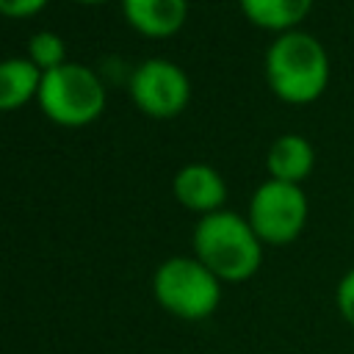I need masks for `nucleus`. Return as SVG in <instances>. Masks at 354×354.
<instances>
[{"label":"nucleus","mask_w":354,"mask_h":354,"mask_svg":"<svg viewBox=\"0 0 354 354\" xmlns=\"http://www.w3.org/2000/svg\"><path fill=\"white\" fill-rule=\"evenodd\" d=\"M194 257L221 282H246L263 263V241L252 230L249 218L221 207L196 221Z\"/></svg>","instance_id":"1"},{"label":"nucleus","mask_w":354,"mask_h":354,"mask_svg":"<svg viewBox=\"0 0 354 354\" xmlns=\"http://www.w3.org/2000/svg\"><path fill=\"white\" fill-rule=\"evenodd\" d=\"M266 80L279 100L307 105L318 100L329 83V55L324 44L304 30L279 33L266 50Z\"/></svg>","instance_id":"2"},{"label":"nucleus","mask_w":354,"mask_h":354,"mask_svg":"<svg viewBox=\"0 0 354 354\" xmlns=\"http://www.w3.org/2000/svg\"><path fill=\"white\" fill-rule=\"evenodd\" d=\"M221 279L202 266L194 254H177L163 260L152 277L155 301L183 321H202L218 310L221 301Z\"/></svg>","instance_id":"3"},{"label":"nucleus","mask_w":354,"mask_h":354,"mask_svg":"<svg viewBox=\"0 0 354 354\" xmlns=\"http://www.w3.org/2000/svg\"><path fill=\"white\" fill-rule=\"evenodd\" d=\"M39 108L58 124H88L105 108V86L94 69L77 61H66L41 75Z\"/></svg>","instance_id":"4"},{"label":"nucleus","mask_w":354,"mask_h":354,"mask_svg":"<svg viewBox=\"0 0 354 354\" xmlns=\"http://www.w3.org/2000/svg\"><path fill=\"white\" fill-rule=\"evenodd\" d=\"M307 213L310 207H307V196L301 185L279 183L268 177L266 183L254 188L246 218L263 243L285 246L301 235L307 224Z\"/></svg>","instance_id":"5"},{"label":"nucleus","mask_w":354,"mask_h":354,"mask_svg":"<svg viewBox=\"0 0 354 354\" xmlns=\"http://www.w3.org/2000/svg\"><path fill=\"white\" fill-rule=\"evenodd\" d=\"M133 102L155 119L177 116L191 100V83L183 66L169 58H144L130 75Z\"/></svg>","instance_id":"6"},{"label":"nucleus","mask_w":354,"mask_h":354,"mask_svg":"<svg viewBox=\"0 0 354 354\" xmlns=\"http://www.w3.org/2000/svg\"><path fill=\"white\" fill-rule=\"evenodd\" d=\"M171 191L183 207L202 213V216L221 210L227 199L224 177L207 163H185L171 180Z\"/></svg>","instance_id":"7"},{"label":"nucleus","mask_w":354,"mask_h":354,"mask_svg":"<svg viewBox=\"0 0 354 354\" xmlns=\"http://www.w3.org/2000/svg\"><path fill=\"white\" fill-rule=\"evenodd\" d=\"M122 14L147 36H171L188 17V0H122Z\"/></svg>","instance_id":"8"},{"label":"nucleus","mask_w":354,"mask_h":354,"mask_svg":"<svg viewBox=\"0 0 354 354\" xmlns=\"http://www.w3.org/2000/svg\"><path fill=\"white\" fill-rule=\"evenodd\" d=\"M266 166H268L271 180L301 185V180H307L315 166V149L304 136L285 133L268 147Z\"/></svg>","instance_id":"9"},{"label":"nucleus","mask_w":354,"mask_h":354,"mask_svg":"<svg viewBox=\"0 0 354 354\" xmlns=\"http://www.w3.org/2000/svg\"><path fill=\"white\" fill-rule=\"evenodd\" d=\"M41 69L25 55H11L0 61V111H14L33 100L41 86Z\"/></svg>","instance_id":"10"},{"label":"nucleus","mask_w":354,"mask_h":354,"mask_svg":"<svg viewBox=\"0 0 354 354\" xmlns=\"http://www.w3.org/2000/svg\"><path fill=\"white\" fill-rule=\"evenodd\" d=\"M241 8L257 28L288 33L310 14L313 0H241Z\"/></svg>","instance_id":"11"},{"label":"nucleus","mask_w":354,"mask_h":354,"mask_svg":"<svg viewBox=\"0 0 354 354\" xmlns=\"http://www.w3.org/2000/svg\"><path fill=\"white\" fill-rule=\"evenodd\" d=\"M28 58L41 72H50V69L66 64V44L55 30H36L28 39Z\"/></svg>","instance_id":"12"},{"label":"nucleus","mask_w":354,"mask_h":354,"mask_svg":"<svg viewBox=\"0 0 354 354\" xmlns=\"http://www.w3.org/2000/svg\"><path fill=\"white\" fill-rule=\"evenodd\" d=\"M335 307H337L340 318L346 321V326L354 329V268H348L340 277V282L335 288Z\"/></svg>","instance_id":"13"},{"label":"nucleus","mask_w":354,"mask_h":354,"mask_svg":"<svg viewBox=\"0 0 354 354\" xmlns=\"http://www.w3.org/2000/svg\"><path fill=\"white\" fill-rule=\"evenodd\" d=\"M47 0H0V14L6 17H30L41 11Z\"/></svg>","instance_id":"14"},{"label":"nucleus","mask_w":354,"mask_h":354,"mask_svg":"<svg viewBox=\"0 0 354 354\" xmlns=\"http://www.w3.org/2000/svg\"><path fill=\"white\" fill-rule=\"evenodd\" d=\"M77 3H102V0H77Z\"/></svg>","instance_id":"15"}]
</instances>
